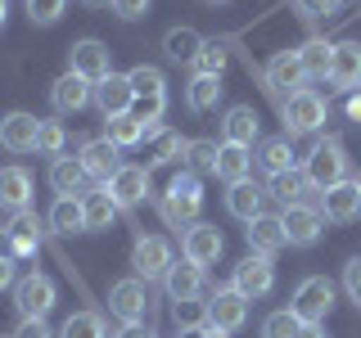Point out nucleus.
<instances>
[{
  "label": "nucleus",
  "mask_w": 361,
  "mask_h": 338,
  "mask_svg": "<svg viewBox=\"0 0 361 338\" xmlns=\"http://www.w3.org/2000/svg\"><path fill=\"white\" fill-rule=\"evenodd\" d=\"M199 208H203V185H199V172H180L167 180V194L158 203V212H163V221L172 225V230H190V225L199 221Z\"/></svg>",
  "instance_id": "obj_1"
},
{
  "label": "nucleus",
  "mask_w": 361,
  "mask_h": 338,
  "mask_svg": "<svg viewBox=\"0 0 361 338\" xmlns=\"http://www.w3.org/2000/svg\"><path fill=\"white\" fill-rule=\"evenodd\" d=\"M302 176H307L316 189H334L338 180H348V149H343V140H334V135L316 140L312 154L302 158Z\"/></svg>",
  "instance_id": "obj_2"
},
{
  "label": "nucleus",
  "mask_w": 361,
  "mask_h": 338,
  "mask_svg": "<svg viewBox=\"0 0 361 338\" xmlns=\"http://www.w3.org/2000/svg\"><path fill=\"white\" fill-rule=\"evenodd\" d=\"M289 311L298 315L302 325H325V315L334 311V284L325 275L298 280V289H293V298H289Z\"/></svg>",
  "instance_id": "obj_3"
},
{
  "label": "nucleus",
  "mask_w": 361,
  "mask_h": 338,
  "mask_svg": "<svg viewBox=\"0 0 361 338\" xmlns=\"http://www.w3.org/2000/svg\"><path fill=\"white\" fill-rule=\"evenodd\" d=\"M54 302H59V289H54V280L41 275V270H27L14 284V307H18L23 320H45V315L54 311Z\"/></svg>",
  "instance_id": "obj_4"
},
{
  "label": "nucleus",
  "mask_w": 361,
  "mask_h": 338,
  "mask_svg": "<svg viewBox=\"0 0 361 338\" xmlns=\"http://www.w3.org/2000/svg\"><path fill=\"white\" fill-rule=\"evenodd\" d=\"M280 122H285V135H312L325 127V99L316 90H293V95L280 104Z\"/></svg>",
  "instance_id": "obj_5"
},
{
  "label": "nucleus",
  "mask_w": 361,
  "mask_h": 338,
  "mask_svg": "<svg viewBox=\"0 0 361 338\" xmlns=\"http://www.w3.org/2000/svg\"><path fill=\"white\" fill-rule=\"evenodd\" d=\"M68 73L86 77L90 86H99L104 77H113V50H109L104 41H95V37L68 45Z\"/></svg>",
  "instance_id": "obj_6"
},
{
  "label": "nucleus",
  "mask_w": 361,
  "mask_h": 338,
  "mask_svg": "<svg viewBox=\"0 0 361 338\" xmlns=\"http://www.w3.org/2000/svg\"><path fill=\"white\" fill-rule=\"evenodd\" d=\"M203 307H208V325H212V330H221V334H235V330H244V325H248V298L235 284L217 289Z\"/></svg>",
  "instance_id": "obj_7"
},
{
  "label": "nucleus",
  "mask_w": 361,
  "mask_h": 338,
  "mask_svg": "<svg viewBox=\"0 0 361 338\" xmlns=\"http://www.w3.org/2000/svg\"><path fill=\"white\" fill-rule=\"evenodd\" d=\"M231 284L240 289L248 302H253V298H267V293L276 289V266H271V257H262V253H248L244 262L235 266Z\"/></svg>",
  "instance_id": "obj_8"
},
{
  "label": "nucleus",
  "mask_w": 361,
  "mask_h": 338,
  "mask_svg": "<svg viewBox=\"0 0 361 338\" xmlns=\"http://www.w3.org/2000/svg\"><path fill=\"white\" fill-rule=\"evenodd\" d=\"M280 225H285V239L293 248H312L325 230V212L321 208H307V203H293V208L280 212Z\"/></svg>",
  "instance_id": "obj_9"
},
{
  "label": "nucleus",
  "mask_w": 361,
  "mask_h": 338,
  "mask_svg": "<svg viewBox=\"0 0 361 338\" xmlns=\"http://www.w3.org/2000/svg\"><path fill=\"white\" fill-rule=\"evenodd\" d=\"M109 311L118 315L122 325L145 320V315H149V284H145V280H118V284L109 289Z\"/></svg>",
  "instance_id": "obj_10"
},
{
  "label": "nucleus",
  "mask_w": 361,
  "mask_h": 338,
  "mask_svg": "<svg viewBox=\"0 0 361 338\" xmlns=\"http://www.w3.org/2000/svg\"><path fill=\"white\" fill-rule=\"evenodd\" d=\"M131 266H135V280H163L167 270H172V248H167V239H158V234H149V239H135L131 248Z\"/></svg>",
  "instance_id": "obj_11"
},
{
  "label": "nucleus",
  "mask_w": 361,
  "mask_h": 338,
  "mask_svg": "<svg viewBox=\"0 0 361 338\" xmlns=\"http://www.w3.org/2000/svg\"><path fill=\"white\" fill-rule=\"evenodd\" d=\"M221 248H226V239H221V230L212 221H195L185 234H180V253H185L195 266H212L221 257Z\"/></svg>",
  "instance_id": "obj_12"
},
{
  "label": "nucleus",
  "mask_w": 361,
  "mask_h": 338,
  "mask_svg": "<svg viewBox=\"0 0 361 338\" xmlns=\"http://www.w3.org/2000/svg\"><path fill=\"white\" fill-rule=\"evenodd\" d=\"M77 158H82L86 176L104 180V185H109V180L122 172V149H118V144L109 140V135H95V140H86V144H82V154H77Z\"/></svg>",
  "instance_id": "obj_13"
},
{
  "label": "nucleus",
  "mask_w": 361,
  "mask_h": 338,
  "mask_svg": "<svg viewBox=\"0 0 361 338\" xmlns=\"http://www.w3.org/2000/svg\"><path fill=\"white\" fill-rule=\"evenodd\" d=\"M104 189L113 194V203H118L122 212L140 208V203H145V194H149V167H131V163H122V172L113 176Z\"/></svg>",
  "instance_id": "obj_14"
},
{
  "label": "nucleus",
  "mask_w": 361,
  "mask_h": 338,
  "mask_svg": "<svg viewBox=\"0 0 361 338\" xmlns=\"http://www.w3.org/2000/svg\"><path fill=\"white\" fill-rule=\"evenodd\" d=\"M163 289L172 302H199L203 289H208V280H203V266H195L190 257H180V262H172V270L163 275Z\"/></svg>",
  "instance_id": "obj_15"
},
{
  "label": "nucleus",
  "mask_w": 361,
  "mask_h": 338,
  "mask_svg": "<svg viewBox=\"0 0 361 338\" xmlns=\"http://www.w3.org/2000/svg\"><path fill=\"white\" fill-rule=\"evenodd\" d=\"M37 135H41V118H32V113H5L0 118V144L9 154H32Z\"/></svg>",
  "instance_id": "obj_16"
},
{
  "label": "nucleus",
  "mask_w": 361,
  "mask_h": 338,
  "mask_svg": "<svg viewBox=\"0 0 361 338\" xmlns=\"http://www.w3.org/2000/svg\"><path fill=\"white\" fill-rule=\"evenodd\" d=\"M267 90H307V73H302V59H298V50H280V54H271V63H267Z\"/></svg>",
  "instance_id": "obj_17"
},
{
  "label": "nucleus",
  "mask_w": 361,
  "mask_h": 338,
  "mask_svg": "<svg viewBox=\"0 0 361 338\" xmlns=\"http://www.w3.org/2000/svg\"><path fill=\"white\" fill-rule=\"evenodd\" d=\"M321 212H325L330 221H338V225H343V221H357V217H361V180L348 176V180H338L334 189H325Z\"/></svg>",
  "instance_id": "obj_18"
},
{
  "label": "nucleus",
  "mask_w": 361,
  "mask_h": 338,
  "mask_svg": "<svg viewBox=\"0 0 361 338\" xmlns=\"http://www.w3.org/2000/svg\"><path fill=\"white\" fill-rule=\"evenodd\" d=\"M95 104H99V113H104V122H109V118H122V113H131L135 90H131V82H127V73L104 77V82L95 86Z\"/></svg>",
  "instance_id": "obj_19"
},
{
  "label": "nucleus",
  "mask_w": 361,
  "mask_h": 338,
  "mask_svg": "<svg viewBox=\"0 0 361 338\" xmlns=\"http://www.w3.org/2000/svg\"><path fill=\"white\" fill-rule=\"evenodd\" d=\"M330 86L334 90H361V45L357 41H343L334 45V63H330Z\"/></svg>",
  "instance_id": "obj_20"
},
{
  "label": "nucleus",
  "mask_w": 361,
  "mask_h": 338,
  "mask_svg": "<svg viewBox=\"0 0 361 338\" xmlns=\"http://www.w3.org/2000/svg\"><path fill=\"white\" fill-rule=\"evenodd\" d=\"M262 199H267V189L257 185L253 176H244V180H235V185L226 189V212L248 225L253 217H262Z\"/></svg>",
  "instance_id": "obj_21"
},
{
  "label": "nucleus",
  "mask_w": 361,
  "mask_h": 338,
  "mask_svg": "<svg viewBox=\"0 0 361 338\" xmlns=\"http://www.w3.org/2000/svg\"><path fill=\"white\" fill-rule=\"evenodd\" d=\"M257 131H262V122H257L253 104L226 108V122H221V140L226 144H244V149H253V144H257Z\"/></svg>",
  "instance_id": "obj_22"
},
{
  "label": "nucleus",
  "mask_w": 361,
  "mask_h": 338,
  "mask_svg": "<svg viewBox=\"0 0 361 338\" xmlns=\"http://www.w3.org/2000/svg\"><path fill=\"white\" fill-rule=\"evenodd\" d=\"M50 99H54L59 113H82L90 99H95V86H90L86 77H77V73H63L59 82L50 86Z\"/></svg>",
  "instance_id": "obj_23"
},
{
  "label": "nucleus",
  "mask_w": 361,
  "mask_h": 338,
  "mask_svg": "<svg viewBox=\"0 0 361 338\" xmlns=\"http://www.w3.org/2000/svg\"><path fill=\"white\" fill-rule=\"evenodd\" d=\"M244 239H248V248H253V253H262V257H276L280 248L289 244V239H285V225H280V217H267V212L248 221Z\"/></svg>",
  "instance_id": "obj_24"
},
{
  "label": "nucleus",
  "mask_w": 361,
  "mask_h": 338,
  "mask_svg": "<svg viewBox=\"0 0 361 338\" xmlns=\"http://www.w3.org/2000/svg\"><path fill=\"white\" fill-rule=\"evenodd\" d=\"M298 59H302V73L307 82H330V63H334V45L325 37H307L298 45Z\"/></svg>",
  "instance_id": "obj_25"
},
{
  "label": "nucleus",
  "mask_w": 361,
  "mask_h": 338,
  "mask_svg": "<svg viewBox=\"0 0 361 338\" xmlns=\"http://www.w3.org/2000/svg\"><path fill=\"white\" fill-rule=\"evenodd\" d=\"M32 203V176L23 167H0V208L23 212Z\"/></svg>",
  "instance_id": "obj_26"
},
{
  "label": "nucleus",
  "mask_w": 361,
  "mask_h": 338,
  "mask_svg": "<svg viewBox=\"0 0 361 338\" xmlns=\"http://www.w3.org/2000/svg\"><path fill=\"white\" fill-rule=\"evenodd\" d=\"M82 212H86V230H109V225L118 221L122 208L113 203L109 189L99 185V189H86V194H82Z\"/></svg>",
  "instance_id": "obj_27"
},
{
  "label": "nucleus",
  "mask_w": 361,
  "mask_h": 338,
  "mask_svg": "<svg viewBox=\"0 0 361 338\" xmlns=\"http://www.w3.org/2000/svg\"><path fill=\"white\" fill-rule=\"evenodd\" d=\"M50 185H54V194H82V185H86L82 158H68V154L54 158L50 163Z\"/></svg>",
  "instance_id": "obj_28"
},
{
  "label": "nucleus",
  "mask_w": 361,
  "mask_h": 338,
  "mask_svg": "<svg viewBox=\"0 0 361 338\" xmlns=\"http://www.w3.org/2000/svg\"><path fill=\"white\" fill-rule=\"evenodd\" d=\"M50 225L59 234H82L86 230V212H82V194H59L50 208Z\"/></svg>",
  "instance_id": "obj_29"
},
{
  "label": "nucleus",
  "mask_w": 361,
  "mask_h": 338,
  "mask_svg": "<svg viewBox=\"0 0 361 338\" xmlns=\"http://www.w3.org/2000/svg\"><path fill=\"white\" fill-rule=\"evenodd\" d=\"M248 172H253V149L221 140V149H217V176L226 180V185H235V180H244Z\"/></svg>",
  "instance_id": "obj_30"
},
{
  "label": "nucleus",
  "mask_w": 361,
  "mask_h": 338,
  "mask_svg": "<svg viewBox=\"0 0 361 338\" xmlns=\"http://www.w3.org/2000/svg\"><path fill=\"white\" fill-rule=\"evenodd\" d=\"M163 50H167V59H176V63H195L199 50H203V37L195 27H172L163 37Z\"/></svg>",
  "instance_id": "obj_31"
},
{
  "label": "nucleus",
  "mask_w": 361,
  "mask_h": 338,
  "mask_svg": "<svg viewBox=\"0 0 361 338\" xmlns=\"http://www.w3.org/2000/svg\"><path fill=\"white\" fill-rule=\"evenodd\" d=\"M257 163H262L271 176H276V172H293V144H289V135H276V140L257 144Z\"/></svg>",
  "instance_id": "obj_32"
},
{
  "label": "nucleus",
  "mask_w": 361,
  "mask_h": 338,
  "mask_svg": "<svg viewBox=\"0 0 361 338\" xmlns=\"http://www.w3.org/2000/svg\"><path fill=\"white\" fill-rule=\"evenodd\" d=\"M217 99H221V77H190V86H185V104L195 108V113L217 108Z\"/></svg>",
  "instance_id": "obj_33"
},
{
  "label": "nucleus",
  "mask_w": 361,
  "mask_h": 338,
  "mask_svg": "<svg viewBox=\"0 0 361 338\" xmlns=\"http://www.w3.org/2000/svg\"><path fill=\"white\" fill-rule=\"evenodd\" d=\"M226 63H231V50H226L221 41H203V50H199V59L190 63V73L195 77H221Z\"/></svg>",
  "instance_id": "obj_34"
},
{
  "label": "nucleus",
  "mask_w": 361,
  "mask_h": 338,
  "mask_svg": "<svg viewBox=\"0 0 361 338\" xmlns=\"http://www.w3.org/2000/svg\"><path fill=\"white\" fill-rule=\"evenodd\" d=\"M127 82L135 90V99L140 95H167V77H163V68H154V63H135L127 73Z\"/></svg>",
  "instance_id": "obj_35"
},
{
  "label": "nucleus",
  "mask_w": 361,
  "mask_h": 338,
  "mask_svg": "<svg viewBox=\"0 0 361 338\" xmlns=\"http://www.w3.org/2000/svg\"><path fill=\"white\" fill-rule=\"evenodd\" d=\"M59 338H109L104 334V320H99V311H73L63 320Z\"/></svg>",
  "instance_id": "obj_36"
},
{
  "label": "nucleus",
  "mask_w": 361,
  "mask_h": 338,
  "mask_svg": "<svg viewBox=\"0 0 361 338\" xmlns=\"http://www.w3.org/2000/svg\"><path fill=\"white\" fill-rule=\"evenodd\" d=\"M104 135L118 144V149H135V144L145 140V127L131 118V113H122V118H109V131H104Z\"/></svg>",
  "instance_id": "obj_37"
},
{
  "label": "nucleus",
  "mask_w": 361,
  "mask_h": 338,
  "mask_svg": "<svg viewBox=\"0 0 361 338\" xmlns=\"http://www.w3.org/2000/svg\"><path fill=\"white\" fill-rule=\"evenodd\" d=\"M298 334H302V320H298L289 307L271 311L267 320H262V338H298Z\"/></svg>",
  "instance_id": "obj_38"
},
{
  "label": "nucleus",
  "mask_w": 361,
  "mask_h": 338,
  "mask_svg": "<svg viewBox=\"0 0 361 338\" xmlns=\"http://www.w3.org/2000/svg\"><path fill=\"white\" fill-rule=\"evenodd\" d=\"M217 149H221L217 140H190V158H185V163L195 167V172H203V176H217Z\"/></svg>",
  "instance_id": "obj_39"
},
{
  "label": "nucleus",
  "mask_w": 361,
  "mask_h": 338,
  "mask_svg": "<svg viewBox=\"0 0 361 338\" xmlns=\"http://www.w3.org/2000/svg\"><path fill=\"white\" fill-rule=\"evenodd\" d=\"M63 149H68V131H63V122H45V118H41L37 154H50V158H59Z\"/></svg>",
  "instance_id": "obj_40"
},
{
  "label": "nucleus",
  "mask_w": 361,
  "mask_h": 338,
  "mask_svg": "<svg viewBox=\"0 0 361 338\" xmlns=\"http://www.w3.org/2000/svg\"><path fill=\"white\" fill-rule=\"evenodd\" d=\"M23 5H27V18L37 23V27H54V23L63 18L68 0H23Z\"/></svg>",
  "instance_id": "obj_41"
},
{
  "label": "nucleus",
  "mask_w": 361,
  "mask_h": 338,
  "mask_svg": "<svg viewBox=\"0 0 361 338\" xmlns=\"http://www.w3.org/2000/svg\"><path fill=\"white\" fill-rule=\"evenodd\" d=\"M185 158H190V140L176 135V131H167L163 144H158V154H154V163H185Z\"/></svg>",
  "instance_id": "obj_42"
},
{
  "label": "nucleus",
  "mask_w": 361,
  "mask_h": 338,
  "mask_svg": "<svg viewBox=\"0 0 361 338\" xmlns=\"http://www.w3.org/2000/svg\"><path fill=\"white\" fill-rule=\"evenodd\" d=\"M338 5H343V0H293V14H298L302 23H316V18L334 14Z\"/></svg>",
  "instance_id": "obj_43"
},
{
  "label": "nucleus",
  "mask_w": 361,
  "mask_h": 338,
  "mask_svg": "<svg viewBox=\"0 0 361 338\" xmlns=\"http://www.w3.org/2000/svg\"><path fill=\"white\" fill-rule=\"evenodd\" d=\"M113 14H118L122 23H135L149 14V0H113Z\"/></svg>",
  "instance_id": "obj_44"
},
{
  "label": "nucleus",
  "mask_w": 361,
  "mask_h": 338,
  "mask_svg": "<svg viewBox=\"0 0 361 338\" xmlns=\"http://www.w3.org/2000/svg\"><path fill=\"white\" fill-rule=\"evenodd\" d=\"M343 289H348V298L361 307V257H353V262L343 266Z\"/></svg>",
  "instance_id": "obj_45"
},
{
  "label": "nucleus",
  "mask_w": 361,
  "mask_h": 338,
  "mask_svg": "<svg viewBox=\"0 0 361 338\" xmlns=\"http://www.w3.org/2000/svg\"><path fill=\"white\" fill-rule=\"evenodd\" d=\"M14 338H54V334H50V325H45V320H18Z\"/></svg>",
  "instance_id": "obj_46"
},
{
  "label": "nucleus",
  "mask_w": 361,
  "mask_h": 338,
  "mask_svg": "<svg viewBox=\"0 0 361 338\" xmlns=\"http://www.w3.org/2000/svg\"><path fill=\"white\" fill-rule=\"evenodd\" d=\"M18 284V262L14 257H0V289H14Z\"/></svg>",
  "instance_id": "obj_47"
},
{
  "label": "nucleus",
  "mask_w": 361,
  "mask_h": 338,
  "mask_svg": "<svg viewBox=\"0 0 361 338\" xmlns=\"http://www.w3.org/2000/svg\"><path fill=\"white\" fill-rule=\"evenodd\" d=\"M113 338H154V330H149L145 320H127V325H122V330L113 334Z\"/></svg>",
  "instance_id": "obj_48"
},
{
  "label": "nucleus",
  "mask_w": 361,
  "mask_h": 338,
  "mask_svg": "<svg viewBox=\"0 0 361 338\" xmlns=\"http://www.w3.org/2000/svg\"><path fill=\"white\" fill-rule=\"evenodd\" d=\"M180 338H226V334L212 330V325H195V330H180Z\"/></svg>",
  "instance_id": "obj_49"
},
{
  "label": "nucleus",
  "mask_w": 361,
  "mask_h": 338,
  "mask_svg": "<svg viewBox=\"0 0 361 338\" xmlns=\"http://www.w3.org/2000/svg\"><path fill=\"white\" fill-rule=\"evenodd\" d=\"M348 118L361 122V90H353V95H348Z\"/></svg>",
  "instance_id": "obj_50"
},
{
  "label": "nucleus",
  "mask_w": 361,
  "mask_h": 338,
  "mask_svg": "<svg viewBox=\"0 0 361 338\" xmlns=\"http://www.w3.org/2000/svg\"><path fill=\"white\" fill-rule=\"evenodd\" d=\"M298 338H330V334H325V325H302Z\"/></svg>",
  "instance_id": "obj_51"
},
{
  "label": "nucleus",
  "mask_w": 361,
  "mask_h": 338,
  "mask_svg": "<svg viewBox=\"0 0 361 338\" xmlns=\"http://www.w3.org/2000/svg\"><path fill=\"white\" fill-rule=\"evenodd\" d=\"M0 257H9V230H0Z\"/></svg>",
  "instance_id": "obj_52"
},
{
  "label": "nucleus",
  "mask_w": 361,
  "mask_h": 338,
  "mask_svg": "<svg viewBox=\"0 0 361 338\" xmlns=\"http://www.w3.org/2000/svg\"><path fill=\"white\" fill-rule=\"evenodd\" d=\"M5 18H9V0H0V32H5Z\"/></svg>",
  "instance_id": "obj_53"
},
{
  "label": "nucleus",
  "mask_w": 361,
  "mask_h": 338,
  "mask_svg": "<svg viewBox=\"0 0 361 338\" xmlns=\"http://www.w3.org/2000/svg\"><path fill=\"white\" fill-rule=\"evenodd\" d=\"M82 5H90V9H109L113 0H82Z\"/></svg>",
  "instance_id": "obj_54"
},
{
  "label": "nucleus",
  "mask_w": 361,
  "mask_h": 338,
  "mask_svg": "<svg viewBox=\"0 0 361 338\" xmlns=\"http://www.w3.org/2000/svg\"><path fill=\"white\" fill-rule=\"evenodd\" d=\"M203 5H226V0H203Z\"/></svg>",
  "instance_id": "obj_55"
}]
</instances>
